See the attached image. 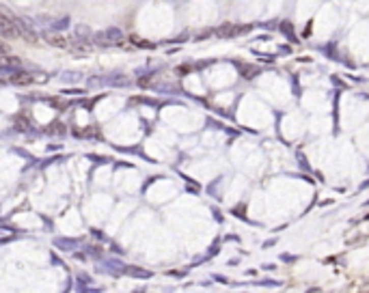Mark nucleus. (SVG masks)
I'll return each instance as SVG.
<instances>
[{
	"instance_id": "1",
	"label": "nucleus",
	"mask_w": 369,
	"mask_h": 293,
	"mask_svg": "<svg viewBox=\"0 0 369 293\" xmlns=\"http://www.w3.org/2000/svg\"><path fill=\"white\" fill-rule=\"evenodd\" d=\"M0 37L9 41H15V39H22V33L17 28V22H15V15H11L7 9H0Z\"/></svg>"
},
{
	"instance_id": "2",
	"label": "nucleus",
	"mask_w": 369,
	"mask_h": 293,
	"mask_svg": "<svg viewBox=\"0 0 369 293\" xmlns=\"http://www.w3.org/2000/svg\"><path fill=\"white\" fill-rule=\"evenodd\" d=\"M93 41L100 45V48H108V45H119L123 41V33L121 28H106L102 33H93Z\"/></svg>"
},
{
	"instance_id": "3",
	"label": "nucleus",
	"mask_w": 369,
	"mask_h": 293,
	"mask_svg": "<svg viewBox=\"0 0 369 293\" xmlns=\"http://www.w3.org/2000/svg\"><path fill=\"white\" fill-rule=\"evenodd\" d=\"M15 22H17V28H20V33H22V39H26L29 43H35L39 39L35 20H31V17H26V15H15Z\"/></svg>"
},
{
	"instance_id": "4",
	"label": "nucleus",
	"mask_w": 369,
	"mask_h": 293,
	"mask_svg": "<svg viewBox=\"0 0 369 293\" xmlns=\"http://www.w3.org/2000/svg\"><path fill=\"white\" fill-rule=\"evenodd\" d=\"M67 48H69V52L78 54V56H89V54L93 52V45H91V41H87V39H80V37H76V35L69 39Z\"/></svg>"
},
{
	"instance_id": "5",
	"label": "nucleus",
	"mask_w": 369,
	"mask_h": 293,
	"mask_svg": "<svg viewBox=\"0 0 369 293\" xmlns=\"http://www.w3.org/2000/svg\"><path fill=\"white\" fill-rule=\"evenodd\" d=\"M250 31V26H238V24H224L220 26V28H216L214 33L222 37V39H233V37H240V35H244Z\"/></svg>"
},
{
	"instance_id": "6",
	"label": "nucleus",
	"mask_w": 369,
	"mask_h": 293,
	"mask_svg": "<svg viewBox=\"0 0 369 293\" xmlns=\"http://www.w3.org/2000/svg\"><path fill=\"white\" fill-rule=\"evenodd\" d=\"M20 65H22V61L13 56V54H3L0 56V73H13L20 69Z\"/></svg>"
},
{
	"instance_id": "7",
	"label": "nucleus",
	"mask_w": 369,
	"mask_h": 293,
	"mask_svg": "<svg viewBox=\"0 0 369 293\" xmlns=\"http://www.w3.org/2000/svg\"><path fill=\"white\" fill-rule=\"evenodd\" d=\"M11 84H15V86H29V84H33V76L29 71L17 69V71L11 73Z\"/></svg>"
},
{
	"instance_id": "8",
	"label": "nucleus",
	"mask_w": 369,
	"mask_h": 293,
	"mask_svg": "<svg viewBox=\"0 0 369 293\" xmlns=\"http://www.w3.org/2000/svg\"><path fill=\"white\" fill-rule=\"evenodd\" d=\"M43 39H46L48 45H52V48H67V37H63L59 33H43Z\"/></svg>"
},
{
	"instance_id": "9",
	"label": "nucleus",
	"mask_w": 369,
	"mask_h": 293,
	"mask_svg": "<svg viewBox=\"0 0 369 293\" xmlns=\"http://www.w3.org/2000/svg\"><path fill=\"white\" fill-rule=\"evenodd\" d=\"M123 272L132 278H151V272L143 270V268H136V265H128V268H123Z\"/></svg>"
},
{
	"instance_id": "10",
	"label": "nucleus",
	"mask_w": 369,
	"mask_h": 293,
	"mask_svg": "<svg viewBox=\"0 0 369 293\" xmlns=\"http://www.w3.org/2000/svg\"><path fill=\"white\" fill-rule=\"evenodd\" d=\"M54 244H56V248H61V250H76L78 248V240H63V237H59Z\"/></svg>"
},
{
	"instance_id": "11",
	"label": "nucleus",
	"mask_w": 369,
	"mask_h": 293,
	"mask_svg": "<svg viewBox=\"0 0 369 293\" xmlns=\"http://www.w3.org/2000/svg\"><path fill=\"white\" fill-rule=\"evenodd\" d=\"M76 37H80V39H87V41H91V39H93V31L89 28V26H84V24H78V26H76Z\"/></svg>"
},
{
	"instance_id": "12",
	"label": "nucleus",
	"mask_w": 369,
	"mask_h": 293,
	"mask_svg": "<svg viewBox=\"0 0 369 293\" xmlns=\"http://www.w3.org/2000/svg\"><path fill=\"white\" fill-rule=\"evenodd\" d=\"M61 80L63 82H69V84H71V82H80V80H82V73H80V71H63L61 73Z\"/></svg>"
},
{
	"instance_id": "13",
	"label": "nucleus",
	"mask_w": 369,
	"mask_h": 293,
	"mask_svg": "<svg viewBox=\"0 0 369 293\" xmlns=\"http://www.w3.org/2000/svg\"><path fill=\"white\" fill-rule=\"evenodd\" d=\"M106 82H108V84H115V86H128L130 84V80L125 76H121V73H115V76H110Z\"/></svg>"
},
{
	"instance_id": "14",
	"label": "nucleus",
	"mask_w": 369,
	"mask_h": 293,
	"mask_svg": "<svg viewBox=\"0 0 369 293\" xmlns=\"http://www.w3.org/2000/svg\"><path fill=\"white\" fill-rule=\"evenodd\" d=\"M67 130H65V125H63L61 121H54L52 125H48V134H56V136H63Z\"/></svg>"
},
{
	"instance_id": "15",
	"label": "nucleus",
	"mask_w": 369,
	"mask_h": 293,
	"mask_svg": "<svg viewBox=\"0 0 369 293\" xmlns=\"http://www.w3.org/2000/svg\"><path fill=\"white\" fill-rule=\"evenodd\" d=\"M281 31L287 35V39H290V41H298V37L294 35V28H292L290 22H283V24H281Z\"/></svg>"
},
{
	"instance_id": "16",
	"label": "nucleus",
	"mask_w": 369,
	"mask_h": 293,
	"mask_svg": "<svg viewBox=\"0 0 369 293\" xmlns=\"http://www.w3.org/2000/svg\"><path fill=\"white\" fill-rule=\"evenodd\" d=\"M104 84H106V80L100 78V76H93V78L87 80V86H89V89H97V86H104Z\"/></svg>"
},
{
	"instance_id": "17",
	"label": "nucleus",
	"mask_w": 369,
	"mask_h": 293,
	"mask_svg": "<svg viewBox=\"0 0 369 293\" xmlns=\"http://www.w3.org/2000/svg\"><path fill=\"white\" fill-rule=\"evenodd\" d=\"M240 69H242V76H244V78H255L257 73H259V69L248 67V65H240Z\"/></svg>"
},
{
	"instance_id": "18",
	"label": "nucleus",
	"mask_w": 369,
	"mask_h": 293,
	"mask_svg": "<svg viewBox=\"0 0 369 293\" xmlns=\"http://www.w3.org/2000/svg\"><path fill=\"white\" fill-rule=\"evenodd\" d=\"M67 24H69V17H61L59 22H54V24H52V28H59V31H61V28H65Z\"/></svg>"
},
{
	"instance_id": "19",
	"label": "nucleus",
	"mask_w": 369,
	"mask_h": 293,
	"mask_svg": "<svg viewBox=\"0 0 369 293\" xmlns=\"http://www.w3.org/2000/svg\"><path fill=\"white\" fill-rule=\"evenodd\" d=\"M3 54H9V48H7L5 41H0V56H3Z\"/></svg>"
},
{
	"instance_id": "20",
	"label": "nucleus",
	"mask_w": 369,
	"mask_h": 293,
	"mask_svg": "<svg viewBox=\"0 0 369 293\" xmlns=\"http://www.w3.org/2000/svg\"><path fill=\"white\" fill-rule=\"evenodd\" d=\"M0 86H3V82H0Z\"/></svg>"
}]
</instances>
